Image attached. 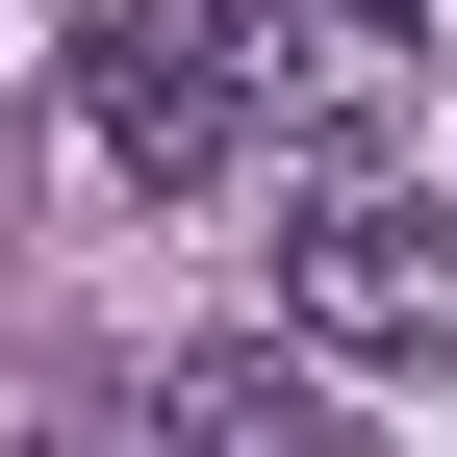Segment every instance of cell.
I'll use <instances>...</instances> for the list:
<instances>
[{
    "label": "cell",
    "mask_w": 457,
    "mask_h": 457,
    "mask_svg": "<svg viewBox=\"0 0 457 457\" xmlns=\"http://www.w3.org/2000/svg\"><path fill=\"white\" fill-rule=\"evenodd\" d=\"M279 330H305V356H356V381H432V356H457V204L330 153V179L279 204Z\"/></svg>",
    "instance_id": "obj_1"
},
{
    "label": "cell",
    "mask_w": 457,
    "mask_h": 457,
    "mask_svg": "<svg viewBox=\"0 0 457 457\" xmlns=\"http://www.w3.org/2000/svg\"><path fill=\"white\" fill-rule=\"evenodd\" d=\"M228 51H254V102L279 128H381V102L432 77V0H204Z\"/></svg>",
    "instance_id": "obj_3"
},
{
    "label": "cell",
    "mask_w": 457,
    "mask_h": 457,
    "mask_svg": "<svg viewBox=\"0 0 457 457\" xmlns=\"http://www.w3.org/2000/svg\"><path fill=\"white\" fill-rule=\"evenodd\" d=\"M51 128H77V179L204 204V179H228V128H254V51H228L204 0H102V26H77V77H51Z\"/></svg>",
    "instance_id": "obj_2"
},
{
    "label": "cell",
    "mask_w": 457,
    "mask_h": 457,
    "mask_svg": "<svg viewBox=\"0 0 457 457\" xmlns=\"http://www.w3.org/2000/svg\"><path fill=\"white\" fill-rule=\"evenodd\" d=\"M153 407H179V432H228V457H330V407H305L279 356H179Z\"/></svg>",
    "instance_id": "obj_4"
}]
</instances>
